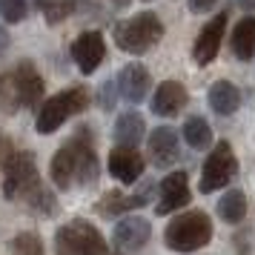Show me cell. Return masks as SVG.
I'll list each match as a JSON object with an SVG mask.
<instances>
[{
    "instance_id": "6da1fadb",
    "label": "cell",
    "mask_w": 255,
    "mask_h": 255,
    "mask_svg": "<svg viewBox=\"0 0 255 255\" xmlns=\"http://www.w3.org/2000/svg\"><path fill=\"white\" fill-rule=\"evenodd\" d=\"M115 43L118 49H124L127 55H146L149 49H155L163 37V23L155 12H140L135 17H127L115 23Z\"/></svg>"
},
{
    "instance_id": "7a4b0ae2",
    "label": "cell",
    "mask_w": 255,
    "mask_h": 255,
    "mask_svg": "<svg viewBox=\"0 0 255 255\" xmlns=\"http://www.w3.org/2000/svg\"><path fill=\"white\" fill-rule=\"evenodd\" d=\"M212 221H209L207 212H184L178 218L169 221V227L163 232L166 238V247L172 253H195V250H204L209 241H212Z\"/></svg>"
},
{
    "instance_id": "3957f363",
    "label": "cell",
    "mask_w": 255,
    "mask_h": 255,
    "mask_svg": "<svg viewBox=\"0 0 255 255\" xmlns=\"http://www.w3.org/2000/svg\"><path fill=\"white\" fill-rule=\"evenodd\" d=\"M89 106V92L81 89V86H75V89H63V92L52 95L46 104L40 106V112H37V121H35V129L40 135H49V132H55L58 127H63V121L72 115H78Z\"/></svg>"
},
{
    "instance_id": "277c9868",
    "label": "cell",
    "mask_w": 255,
    "mask_h": 255,
    "mask_svg": "<svg viewBox=\"0 0 255 255\" xmlns=\"http://www.w3.org/2000/svg\"><path fill=\"white\" fill-rule=\"evenodd\" d=\"M55 241L60 255H109L104 235L83 218H75L66 227H60Z\"/></svg>"
},
{
    "instance_id": "5b68a950",
    "label": "cell",
    "mask_w": 255,
    "mask_h": 255,
    "mask_svg": "<svg viewBox=\"0 0 255 255\" xmlns=\"http://www.w3.org/2000/svg\"><path fill=\"white\" fill-rule=\"evenodd\" d=\"M238 172V158H235V152L227 140H218L212 149H209L207 161L201 166V192L209 195V192H215L221 186H227L235 178Z\"/></svg>"
},
{
    "instance_id": "8992f818",
    "label": "cell",
    "mask_w": 255,
    "mask_h": 255,
    "mask_svg": "<svg viewBox=\"0 0 255 255\" xmlns=\"http://www.w3.org/2000/svg\"><path fill=\"white\" fill-rule=\"evenodd\" d=\"M40 184L32 152H17L12 161L6 163V178H3V192L6 198H26L35 186Z\"/></svg>"
},
{
    "instance_id": "52a82bcc",
    "label": "cell",
    "mask_w": 255,
    "mask_h": 255,
    "mask_svg": "<svg viewBox=\"0 0 255 255\" xmlns=\"http://www.w3.org/2000/svg\"><path fill=\"white\" fill-rule=\"evenodd\" d=\"M224 32H227V12H218L209 23H204V29L195 37V46H192V58H195L198 66H207V63L215 60L221 40H224Z\"/></svg>"
},
{
    "instance_id": "ba28073f",
    "label": "cell",
    "mask_w": 255,
    "mask_h": 255,
    "mask_svg": "<svg viewBox=\"0 0 255 255\" xmlns=\"http://www.w3.org/2000/svg\"><path fill=\"white\" fill-rule=\"evenodd\" d=\"M189 184H186V172H172L166 175L161 184H158V204L155 212L158 215H169L175 209H181L189 204Z\"/></svg>"
},
{
    "instance_id": "9c48e42d",
    "label": "cell",
    "mask_w": 255,
    "mask_h": 255,
    "mask_svg": "<svg viewBox=\"0 0 255 255\" xmlns=\"http://www.w3.org/2000/svg\"><path fill=\"white\" fill-rule=\"evenodd\" d=\"M104 55H106V43L101 32H83L72 43V58H75V63H78V69L83 75H92L104 63Z\"/></svg>"
},
{
    "instance_id": "30bf717a",
    "label": "cell",
    "mask_w": 255,
    "mask_h": 255,
    "mask_svg": "<svg viewBox=\"0 0 255 255\" xmlns=\"http://www.w3.org/2000/svg\"><path fill=\"white\" fill-rule=\"evenodd\" d=\"M106 169L121 184H135L140 175H143V158L138 155L135 146H115V149L109 152Z\"/></svg>"
},
{
    "instance_id": "8fae6325",
    "label": "cell",
    "mask_w": 255,
    "mask_h": 255,
    "mask_svg": "<svg viewBox=\"0 0 255 255\" xmlns=\"http://www.w3.org/2000/svg\"><path fill=\"white\" fill-rule=\"evenodd\" d=\"M14 98H17V104L26 106V109H32L43 101V78L35 72V66L26 60L20 63L17 69H14Z\"/></svg>"
},
{
    "instance_id": "7c38bea8",
    "label": "cell",
    "mask_w": 255,
    "mask_h": 255,
    "mask_svg": "<svg viewBox=\"0 0 255 255\" xmlns=\"http://www.w3.org/2000/svg\"><path fill=\"white\" fill-rule=\"evenodd\" d=\"M72 155H75V184L78 186H92L98 181V155H95L92 143L83 140V132H78L69 140Z\"/></svg>"
},
{
    "instance_id": "4fadbf2b",
    "label": "cell",
    "mask_w": 255,
    "mask_h": 255,
    "mask_svg": "<svg viewBox=\"0 0 255 255\" xmlns=\"http://www.w3.org/2000/svg\"><path fill=\"white\" fill-rule=\"evenodd\" d=\"M186 101H189V95H186L184 83L178 81H163L158 89H155V95H152V112L161 118H172L178 115L181 109L186 106Z\"/></svg>"
},
{
    "instance_id": "5bb4252c",
    "label": "cell",
    "mask_w": 255,
    "mask_h": 255,
    "mask_svg": "<svg viewBox=\"0 0 255 255\" xmlns=\"http://www.w3.org/2000/svg\"><path fill=\"white\" fill-rule=\"evenodd\" d=\"M118 86H121V95L127 98L129 104H140V101H146V95H149V72L146 66H140V63H129L121 69L118 75Z\"/></svg>"
},
{
    "instance_id": "9a60e30c",
    "label": "cell",
    "mask_w": 255,
    "mask_h": 255,
    "mask_svg": "<svg viewBox=\"0 0 255 255\" xmlns=\"http://www.w3.org/2000/svg\"><path fill=\"white\" fill-rule=\"evenodd\" d=\"M149 221L140 218V215H129V218L118 221L115 227V244L121 247V250H127V253H135V250H140L143 244L149 241Z\"/></svg>"
},
{
    "instance_id": "2e32d148",
    "label": "cell",
    "mask_w": 255,
    "mask_h": 255,
    "mask_svg": "<svg viewBox=\"0 0 255 255\" xmlns=\"http://www.w3.org/2000/svg\"><path fill=\"white\" fill-rule=\"evenodd\" d=\"M149 158L158 169H166L178 161V132L169 127H158L149 135Z\"/></svg>"
},
{
    "instance_id": "e0dca14e",
    "label": "cell",
    "mask_w": 255,
    "mask_h": 255,
    "mask_svg": "<svg viewBox=\"0 0 255 255\" xmlns=\"http://www.w3.org/2000/svg\"><path fill=\"white\" fill-rule=\"evenodd\" d=\"M149 195H152V184H143V189H140L138 195H129V198H124L121 192H109V195L98 204V212H101L104 218H112V215H121V212H127V209L143 207V204L149 201Z\"/></svg>"
},
{
    "instance_id": "ac0fdd59",
    "label": "cell",
    "mask_w": 255,
    "mask_h": 255,
    "mask_svg": "<svg viewBox=\"0 0 255 255\" xmlns=\"http://www.w3.org/2000/svg\"><path fill=\"white\" fill-rule=\"evenodd\" d=\"M209 106H212V112H218V115H232V112H238V106H241V92H238V86L230 81H215L209 86Z\"/></svg>"
},
{
    "instance_id": "d6986e66",
    "label": "cell",
    "mask_w": 255,
    "mask_h": 255,
    "mask_svg": "<svg viewBox=\"0 0 255 255\" xmlns=\"http://www.w3.org/2000/svg\"><path fill=\"white\" fill-rule=\"evenodd\" d=\"M143 132H146V124L138 112H124V115L115 121V140L118 146H138L143 140Z\"/></svg>"
},
{
    "instance_id": "ffe728a7",
    "label": "cell",
    "mask_w": 255,
    "mask_h": 255,
    "mask_svg": "<svg viewBox=\"0 0 255 255\" xmlns=\"http://www.w3.org/2000/svg\"><path fill=\"white\" fill-rule=\"evenodd\" d=\"M232 55L238 60L255 58V17H241L238 26L232 29Z\"/></svg>"
},
{
    "instance_id": "44dd1931",
    "label": "cell",
    "mask_w": 255,
    "mask_h": 255,
    "mask_svg": "<svg viewBox=\"0 0 255 255\" xmlns=\"http://www.w3.org/2000/svg\"><path fill=\"white\" fill-rule=\"evenodd\" d=\"M52 181L60 186V189H69L75 184V155H72V146H60L52 158Z\"/></svg>"
},
{
    "instance_id": "7402d4cb",
    "label": "cell",
    "mask_w": 255,
    "mask_h": 255,
    "mask_svg": "<svg viewBox=\"0 0 255 255\" xmlns=\"http://www.w3.org/2000/svg\"><path fill=\"white\" fill-rule=\"evenodd\" d=\"M218 215L227 224H241L244 215H247V198H244L241 189H230L227 195L218 201Z\"/></svg>"
},
{
    "instance_id": "603a6c76",
    "label": "cell",
    "mask_w": 255,
    "mask_h": 255,
    "mask_svg": "<svg viewBox=\"0 0 255 255\" xmlns=\"http://www.w3.org/2000/svg\"><path fill=\"white\" fill-rule=\"evenodd\" d=\"M184 140L192 149H207L212 146V129L204 118H189L184 124Z\"/></svg>"
},
{
    "instance_id": "cb8c5ba5",
    "label": "cell",
    "mask_w": 255,
    "mask_h": 255,
    "mask_svg": "<svg viewBox=\"0 0 255 255\" xmlns=\"http://www.w3.org/2000/svg\"><path fill=\"white\" fill-rule=\"evenodd\" d=\"M23 201L35 209V212H40V215H55V212H58V201H55V195H52L43 184H37Z\"/></svg>"
},
{
    "instance_id": "d4e9b609",
    "label": "cell",
    "mask_w": 255,
    "mask_h": 255,
    "mask_svg": "<svg viewBox=\"0 0 255 255\" xmlns=\"http://www.w3.org/2000/svg\"><path fill=\"white\" fill-rule=\"evenodd\" d=\"M12 250L14 255H43V244L35 232H20L12 241Z\"/></svg>"
},
{
    "instance_id": "484cf974",
    "label": "cell",
    "mask_w": 255,
    "mask_h": 255,
    "mask_svg": "<svg viewBox=\"0 0 255 255\" xmlns=\"http://www.w3.org/2000/svg\"><path fill=\"white\" fill-rule=\"evenodd\" d=\"M0 17L6 23H17L26 17V0H0Z\"/></svg>"
},
{
    "instance_id": "4316f807",
    "label": "cell",
    "mask_w": 255,
    "mask_h": 255,
    "mask_svg": "<svg viewBox=\"0 0 255 255\" xmlns=\"http://www.w3.org/2000/svg\"><path fill=\"white\" fill-rule=\"evenodd\" d=\"M40 9L46 12L49 23H58L60 17L69 12V3H66V0H40Z\"/></svg>"
},
{
    "instance_id": "83f0119b",
    "label": "cell",
    "mask_w": 255,
    "mask_h": 255,
    "mask_svg": "<svg viewBox=\"0 0 255 255\" xmlns=\"http://www.w3.org/2000/svg\"><path fill=\"white\" fill-rule=\"evenodd\" d=\"M118 89H121L118 81H106L104 83V98H101V106H104V109H112V106H115V92Z\"/></svg>"
},
{
    "instance_id": "f1b7e54d",
    "label": "cell",
    "mask_w": 255,
    "mask_h": 255,
    "mask_svg": "<svg viewBox=\"0 0 255 255\" xmlns=\"http://www.w3.org/2000/svg\"><path fill=\"white\" fill-rule=\"evenodd\" d=\"M218 0H189V12H195V14H201V12H207V9H212Z\"/></svg>"
},
{
    "instance_id": "f546056e",
    "label": "cell",
    "mask_w": 255,
    "mask_h": 255,
    "mask_svg": "<svg viewBox=\"0 0 255 255\" xmlns=\"http://www.w3.org/2000/svg\"><path fill=\"white\" fill-rule=\"evenodd\" d=\"M238 6L247 9V12H255V0H238Z\"/></svg>"
},
{
    "instance_id": "4dcf8cb0",
    "label": "cell",
    "mask_w": 255,
    "mask_h": 255,
    "mask_svg": "<svg viewBox=\"0 0 255 255\" xmlns=\"http://www.w3.org/2000/svg\"><path fill=\"white\" fill-rule=\"evenodd\" d=\"M9 46V35H6V32H3V29H0V52H3V49Z\"/></svg>"
},
{
    "instance_id": "1f68e13d",
    "label": "cell",
    "mask_w": 255,
    "mask_h": 255,
    "mask_svg": "<svg viewBox=\"0 0 255 255\" xmlns=\"http://www.w3.org/2000/svg\"><path fill=\"white\" fill-rule=\"evenodd\" d=\"M115 6H127V0H115Z\"/></svg>"
},
{
    "instance_id": "d6a6232c",
    "label": "cell",
    "mask_w": 255,
    "mask_h": 255,
    "mask_svg": "<svg viewBox=\"0 0 255 255\" xmlns=\"http://www.w3.org/2000/svg\"><path fill=\"white\" fill-rule=\"evenodd\" d=\"M146 3H149V0H146Z\"/></svg>"
}]
</instances>
